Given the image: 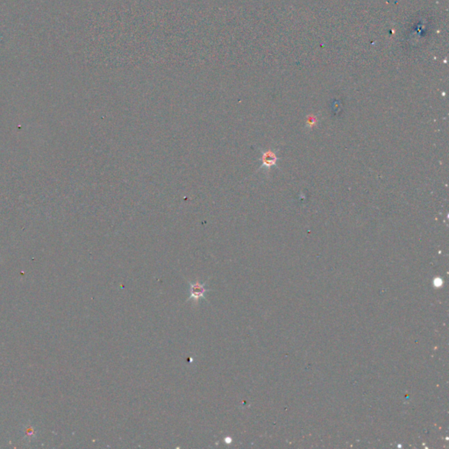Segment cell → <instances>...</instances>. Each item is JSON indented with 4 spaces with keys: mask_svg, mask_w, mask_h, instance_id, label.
<instances>
[{
    "mask_svg": "<svg viewBox=\"0 0 449 449\" xmlns=\"http://www.w3.org/2000/svg\"><path fill=\"white\" fill-rule=\"evenodd\" d=\"M189 284V297L187 299V301H189L190 299H193L195 301L198 302L201 299L207 300L206 298V293L211 292L212 290H209L206 288L207 281L201 283L200 282H188Z\"/></svg>",
    "mask_w": 449,
    "mask_h": 449,
    "instance_id": "1",
    "label": "cell"
},
{
    "mask_svg": "<svg viewBox=\"0 0 449 449\" xmlns=\"http://www.w3.org/2000/svg\"><path fill=\"white\" fill-rule=\"evenodd\" d=\"M276 161H277V157L273 151H264L263 152V155H262V163H263L262 168L270 169L274 165H276Z\"/></svg>",
    "mask_w": 449,
    "mask_h": 449,
    "instance_id": "2",
    "label": "cell"
},
{
    "mask_svg": "<svg viewBox=\"0 0 449 449\" xmlns=\"http://www.w3.org/2000/svg\"><path fill=\"white\" fill-rule=\"evenodd\" d=\"M315 123H316V119L313 117H309L308 124L310 125H314Z\"/></svg>",
    "mask_w": 449,
    "mask_h": 449,
    "instance_id": "3",
    "label": "cell"
}]
</instances>
